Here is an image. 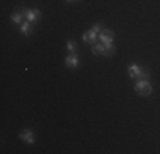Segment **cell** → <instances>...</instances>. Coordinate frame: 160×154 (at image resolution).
<instances>
[{"instance_id":"9","label":"cell","mask_w":160,"mask_h":154,"mask_svg":"<svg viewBox=\"0 0 160 154\" xmlns=\"http://www.w3.org/2000/svg\"><path fill=\"white\" fill-rule=\"evenodd\" d=\"M19 29H21V34H24V36H29L32 33V26L29 21H24L22 24H19Z\"/></svg>"},{"instance_id":"7","label":"cell","mask_w":160,"mask_h":154,"mask_svg":"<svg viewBox=\"0 0 160 154\" xmlns=\"http://www.w3.org/2000/svg\"><path fill=\"white\" fill-rule=\"evenodd\" d=\"M90 50H92V53H94V55H104V57H106V46H104V43H101V41L94 43Z\"/></svg>"},{"instance_id":"14","label":"cell","mask_w":160,"mask_h":154,"mask_svg":"<svg viewBox=\"0 0 160 154\" xmlns=\"http://www.w3.org/2000/svg\"><path fill=\"white\" fill-rule=\"evenodd\" d=\"M67 2H75V0H67Z\"/></svg>"},{"instance_id":"3","label":"cell","mask_w":160,"mask_h":154,"mask_svg":"<svg viewBox=\"0 0 160 154\" xmlns=\"http://www.w3.org/2000/svg\"><path fill=\"white\" fill-rule=\"evenodd\" d=\"M99 41H101V43H104V46H111L112 41H114V31L104 28L101 33H99Z\"/></svg>"},{"instance_id":"1","label":"cell","mask_w":160,"mask_h":154,"mask_svg":"<svg viewBox=\"0 0 160 154\" xmlns=\"http://www.w3.org/2000/svg\"><path fill=\"white\" fill-rule=\"evenodd\" d=\"M128 75L131 79H150V72L147 69L140 67L138 63H129L128 65Z\"/></svg>"},{"instance_id":"4","label":"cell","mask_w":160,"mask_h":154,"mask_svg":"<svg viewBox=\"0 0 160 154\" xmlns=\"http://www.w3.org/2000/svg\"><path fill=\"white\" fill-rule=\"evenodd\" d=\"M22 12H24L26 15V21H29V22H36V21H39L41 19V10L39 9H22Z\"/></svg>"},{"instance_id":"2","label":"cell","mask_w":160,"mask_h":154,"mask_svg":"<svg viewBox=\"0 0 160 154\" xmlns=\"http://www.w3.org/2000/svg\"><path fill=\"white\" fill-rule=\"evenodd\" d=\"M135 91L138 92L140 96H150L153 92V87L148 82V79H136L135 82Z\"/></svg>"},{"instance_id":"5","label":"cell","mask_w":160,"mask_h":154,"mask_svg":"<svg viewBox=\"0 0 160 154\" xmlns=\"http://www.w3.org/2000/svg\"><path fill=\"white\" fill-rule=\"evenodd\" d=\"M65 65H67L68 69H77L80 65V58L77 57V53H68V55L65 57Z\"/></svg>"},{"instance_id":"8","label":"cell","mask_w":160,"mask_h":154,"mask_svg":"<svg viewBox=\"0 0 160 154\" xmlns=\"http://www.w3.org/2000/svg\"><path fill=\"white\" fill-rule=\"evenodd\" d=\"M24 19H26V15H24L22 10H16V12L10 15V21H12L14 24H22V22H24Z\"/></svg>"},{"instance_id":"13","label":"cell","mask_w":160,"mask_h":154,"mask_svg":"<svg viewBox=\"0 0 160 154\" xmlns=\"http://www.w3.org/2000/svg\"><path fill=\"white\" fill-rule=\"evenodd\" d=\"M82 41H85V43L89 45V34H87V33H83V36H82Z\"/></svg>"},{"instance_id":"6","label":"cell","mask_w":160,"mask_h":154,"mask_svg":"<svg viewBox=\"0 0 160 154\" xmlns=\"http://www.w3.org/2000/svg\"><path fill=\"white\" fill-rule=\"evenodd\" d=\"M19 137H21V140H24L26 144H34V142H36V139H34V132H32L31 129H24V130H21Z\"/></svg>"},{"instance_id":"10","label":"cell","mask_w":160,"mask_h":154,"mask_svg":"<svg viewBox=\"0 0 160 154\" xmlns=\"http://www.w3.org/2000/svg\"><path fill=\"white\" fill-rule=\"evenodd\" d=\"M87 34H89V45L90 43H97V40H99V33H96L94 29H90V31H87Z\"/></svg>"},{"instance_id":"12","label":"cell","mask_w":160,"mask_h":154,"mask_svg":"<svg viewBox=\"0 0 160 154\" xmlns=\"http://www.w3.org/2000/svg\"><path fill=\"white\" fill-rule=\"evenodd\" d=\"M92 29L96 31V33H101V31L104 29V26H102V22H96V24L92 26Z\"/></svg>"},{"instance_id":"11","label":"cell","mask_w":160,"mask_h":154,"mask_svg":"<svg viewBox=\"0 0 160 154\" xmlns=\"http://www.w3.org/2000/svg\"><path fill=\"white\" fill-rule=\"evenodd\" d=\"M67 50H68V53H77V45H75L73 40L67 41Z\"/></svg>"}]
</instances>
